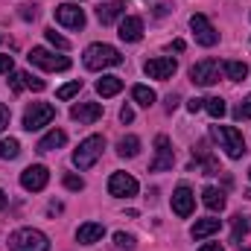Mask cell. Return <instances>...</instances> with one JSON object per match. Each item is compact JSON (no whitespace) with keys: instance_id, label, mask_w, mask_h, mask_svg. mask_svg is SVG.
<instances>
[{"instance_id":"1","label":"cell","mask_w":251,"mask_h":251,"mask_svg":"<svg viewBox=\"0 0 251 251\" xmlns=\"http://www.w3.org/2000/svg\"><path fill=\"white\" fill-rule=\"evenodd\" d=\"M82 62H85L88 70H102V67H117V64H123V56H120V50L111 47V44H91V47L85 50Z\"/></svg>"},{"instance_id":"2","label":"cell","mask_w":251,"mask_h":251,"mask_svg":"<svg viewBox=\"0 0 251 251\" xmlns=\"http://www.w3.org/2000/svg\"><path fill=\"white\" fill-rule=\"evenodd\" d=\"M9 249L12 251H50V240L38 228H18V231L9 234Z\"/></svg>"},{"instance_id":"3","label":"cell","mask_w":251,"mask_h":251,"mask_svg":"<svg viewBox=\"0 0 251 251\" xmlns=\"http://www.w3.org/2000/svg\"><path fill=\"white\" fill-rule=\"evenodd\" d=\"M210 134L219 140V146L225 149L228 158H243V155L249 152V149H246V137H243V131L234 128V126H213Z\"/></svg>"},{"instance_id":"4","label":"cell","mask_w":251,"mask_h":251,"mask_svg":"<svg viewBox=\"0 0 251 251\" xmlns=\"http://www.w3.org/2000/svg\"><path fill=\"white\" fill-rule=\"evenodd\" d=\"M102 149H105V137H102V134H91V137H85V140L79 143V149L73 152V164H76L79 170H91V167L100 161Z\"/></svg>"},{"instance_id":"5","label":"cell","mask_w":251,"mask_h":251,"mask_svg":"<svg viewBox=\"0 0 251 251\" xmlns=\"http://www.w3.org/2000/svg\"><path fill=\"white\" fill-rule=\"evenodd\" d=\"M53 117H56V108H53L50 102H32V105L24 111V128H26V131H38V128H44V126L53 123Z\"/></svg>"},{"instance_id":"6","label":"cell","mask_w":251,"mask_h":251,"mask_svg":"<svg viewBox=\"0 0 251 251\" xmlns=\"http://www.w3.org/2000/svg\"><path fill=\"white\" fill-rule=\"evenodd\" d=\"M219 67H222V64L216 62V59H201V62H196L193 67H190L193 85H201V88L216 85V82H219Z\"/></svg>"},{"instance_id":"7","label":"cell","mask_w":251,"mask_h":251,"mask_svg":"<svg viewBox=\"0 0 251 251\" xmlns=\"http://www.w3.org/2000/svg\"><path fill=\"white\" fill-rule=\"evenodd\" d=\"M26 59H29V64H35V67H41V70H67V67H70V59H67V56H56V53H50L47 47H32Z\"/></svg>"},{"instance_id":"8","label":"cell","mask_w":251,"mask_h":251,"mask_svg":"<svg viewBox=\"0 0 251 251\" xmlns=\"http://www.w3.org/2000/svg\"><path fill=\"white\" fill-rule=\"evenodd\" d=\"M173 164H176V152L170 146V137L167 134H158L155 137V158H152L149 170L152 173H164V170H173Z\"/></svg>"},{"instance_id":"9","label":"cell","mask_w":251,"mask_h":251,"mask_svg":"<svg viewBox=\"0 0 251 251\" xmlns=\"http://www.w3.org/2000/svg\"><path fill=\"white\" fill-rule=\"evenodd\" d=\"M143 70H146V76L149 79H173L176 76V70H178V62L173 59V56H158V59H149V62L143 64Z\"/></svg>"},{"instance_id":"10","label":"cell","mask_w":251,"mask_h":251,"mask_svg":"<svg viewBox=\"0 0 251 251\" xmlns=\"http://www.w3.org/2000/svg\"><path fill=\"white\" fill-rule=\"evenodd\" d=\"M190 29H193V35H196V41H199L201 47H213V44L219 41V32L213 29V24H210L204 15H193V18H190Z\"/></svg>"},{"instance_id":"11","label":"cell","mask_w":251,"mask_h":251,"mask_svg":"<svg viewBox=\"0 0 251 251\" xmlns=\"http://www.w3.org/2000/svg\"><path fill=\"white\" fill-rule=\"evenodd\" d=\"M47 181H50V173H47V167H41V164H32V167H26V170L21 173V187L26 190V193L44 190Z\"/></svg>"},{"instance_id":"12","label":"cell","mask_w":251,"mask_h":251,"mask_svg":"<svg viewBox=\"0 0 251 251\" xmlns=\"http://www.w3.org/2000/svg\"><path fill=\"white\" fill-rule=\"evenodd\" d=\"M137 181L128 176V173H114L111 178H108V193L114 196V199H131V196H137Z\"/></svg>"},{"instance_id":"13","label":"cell","mask_w":251,"mask_h":251,"mask_svg":"<svg viewBox=\"0 0 251 251\" xmlns=\"http://www.w3.org/2000/svg\"><path fill=\"white\" fill-rule=\"evenodd\" d=\"M56 21L67 29H82L85 26V12L76 3H62V6H56Z\"/></svg>"},{"instance_id":"14","label":"cell","mask_w":251,"mask_h":251,"mask_svg":"<svg viewBox=\"0 0 251 251\" xmlns=\"http://www.w3.org/2000/svg\"><path fill=\"white\" fill-rule=\"evenodd\" d=\"M193 207H196V196H193V190L187 184H181V187L173 193V210H176V216L187 219L190 213H193Z\"/></svg>"},{"instance_id":"15","label":"cell","mask_w":251,"mask_h":251,"mask_svg":"<svg viewBox=\"0 0 251 251\" xmlns=\"http://www.w3.org/2000/svg\"><path fill=\"white\" fill-rule=\"evenodd\" d=\"M70 117L76 123H97L102 117V105L100 102H79V105L70 108Z\"/></svg>"},{"instance_id":"16","label":"cell","mask_w":251,"mask_h":251,"mask_svg":"<svg viewBox=\"0 0 251 251\" xmlns=\"http://www.w3.org/2000/svg\"><path fill=\"white\" fill-rule=\"evenodd\" d=\"M123 12H126V0H108V3H100V6H97V18H100L102 26L114 24Z\"/></svg>"},{"instance_id":"17","label":"cell","mask_w":251,"mask_h":251,"mask_svg":"<svg viewBox=\"0 0 251 251\" xmlns=\"http://www.w3.org/2000/svg\"><path fill=\"white\" fill-rule=\"evenodd\" d=\"M123 41H128V44H134V41H140V35H143V21L137 18V15H128V18H123L120 21V32H117Z\"/></svg>"},{"instance_id":"18","label":"cell","mask_w":251,"mask_h":251,"mask_svg":"<svg viewBox=\"0 0 251 251\" xmlns=\"http://www.w3.org/2000/svg\"><path fill=\"white\" fill-rule=\"evenodd\" d=\"M105 237V228L100 225V222H85V225H79V231H76V240L82 243V246H94V243H100Z\"/></svg>"},{"instance_id":"19","label":"cell","mask_w":251,"mask_h":251,"mask_svg":"<svg viewBox=\"0 0 251 251\" xmlns=\"http://www.w3.org/2000/svg\"><path fill=\"white\" fill-rule=\"evenodd\" d=\"M64 143H67V134H64L62 128H53L50 134H44L38 140V152H56V149H62Z\"/></svg>"},{"instance_id":"20","label":"cell","mask_w":251,"mask_h":251,"mask_svg":"<svg viewBox=\"0 0 251 251\" xmlns=\"http://www.w3.org/2000/svg\"><path fill=\"white\" fill-rule=\"evenodd\" d=\"M201 201H204V207L213 210V213L225 210V193H222L219 187H204L201 190Z\"/></svg>"},{"instance_id":"21","label":"cell","mask_w":251,"mask_h":251,"mask_svg":"<svg viewBox=\"0 0 251 251\" xmlns=\"http://www.w3.org/2000/svg\"><path fill=\"white\" fill-rule=\"evenodd\" d=\"M219 228H222V219H199V222L190 228V234H193V240H204V237L216 234Z\"/></svg>"},{"instance_id":"22","label":"cell","mask_w":251,"mask_h":251,"mask_svg":"<svg viewBox=\"0 0 251 251\" xmlns=\"http://www.w3.org/2000/svg\"><path fill=\"white\" fill-rule=\"evenodd\" d=\"M123 91V79L120 76H102L100 82H97V94L100 97H114V94H120Z\"/></svg>"},{"instance_id":"23","label":"cell","mask_w":251,"mask_h":251,"mask_svg":"<svg viewBox=\"0 0 251 251\" xmlns=\"http://www.w3.org/2000/svg\"><path fill=\"white\" fill-rule=\"evenodd\" d=\"M131 97H134V102H137V105H143V108H152V105H155V100H158V97H155V91H152V88H146V85H134V88H131Z\"/></svg>"},{"instance_id":"24","label":"cell","mask_w":251,"mask_h":251,"mask_svg":"<svg viewBox=\"0 0 251 251\" xmlns=\"http://www.w3.org/2000/svg\"><path fill=\"white\" fill-rule=\"evenodd\" d=\"M222 70H225V76H228L231 82H243V79L249 76V64L246 62H225Z\"/></svg>"},{"instance_id":"25","label":"cell","mask_w":251,"mask_h":251,"mask_svg":"<svg viewBox=\"0 0 251 251\" xmlns=\"http://www.w3.org/2000/svg\"><path fill=\"white\" fill-rule=\"evenodd\" d=\"M117 152H120V158H134V155L140 152V137H134V134H126L123 140L117 143Z\"/></svg>"},{"instance_id":"26","label":"cell","mask_w":251,"mask_h":251,"mask_svg":"<svg viewBox=\"0 0 251 251\" xmlns=\"http://www.w3.org/2000/svg\"><path fill=\"white\" fill-rule=\"evenodd\" d=\"M201 108H204L213 120L225 117V100H222V97H207V100H201Z\"/></svg>"},{"instance_id":"27","label":"cell","mask_w":251,"mask_h":251,"mask_svg":"<svg viewBox=\"0 0 251 251\" xmlns=\"http://www.w3.org/2000/svg\"><path fill=\"white\" fill-rule=\"evenodd\" d=\"M18 155H21V143H18L15 137H9V140H0V158L12 161V158H18Z\"/></svg>"},{"instance_id":"28","label":"cell","mask_w":251,"mask_h":251,"mask_svg":"<svg viewBox=\"0 0 251 251\" xmlns=\"http://www.w3.org/2000/svg\"><path fill=\"white\" fill-rule=\"evenodd\" d=\"M82 91V79H73V82H67V85H62L59 91H56V97L59 100H70L73 94H79Z\"/></svg>"},{"instance_id":"29","label":"cell","mask_w":251,"mask_h":251,"mask_svg":"<svg viewBox=\"0 0 251 251\" xmlns=\"http://www.w3.org/2000/svg\"><path fill=\"white\" fill-rule=\"evenodd\" d=\"M234 120H251V97H246V100L234 108Z\"/></svg>"},{"instance_id":"30","label":"cell","mask_w":251,"mask_h":251,"mask_svg":"<svg viewBox=\"0 0 251 251\" xmlns=\"http://www.w3.org/2000/svg\"><path fill=\"white\" fill-rule=\"evenodd\" d=\"M44 35H47V41H50L53 47H59V50H67V47H70V41H67V38H62L56 29H44Z\"/></svg>"},{"instance_id":"31","label":"cell","mask_w":251,"mask_h":251,"mask_svg":"<svg viewBox=\"0 0 251 251\" xmlns=\"http://www.w3.org/2000/svg\"><path fill=\"white\" fill-rule=\"evenodd\" d=\"M24 85H26L29 91H44V88H47L44 79H38V76H32V73H26V70H24Z\"/></svg>"},{"instance_id":"32","label":"cell","mask_w":251,"mask_h":251,"mask_svg":"<svg viewBox=\"0 0 251 251\" xmlns=\"http://www.w3.org/2000/svg\"><path fill=\"white\" fill-rule=\"evenodd\" d=\"M9 88H12L15 94H21V91L26 88V85H24V70H18V73L12 70V73H9Z\"/></svg>"},{"instance_id":"33","label":"cell","mask_w":251,"mask_h":251,"mask_svg":"<svg viewBox=\"0 0 251 251\" xmlns=\"http://www.w3.org/2000/svg\"><path fill=\"white\" fill-rule=\"evenodd\" d=\"M114 246H117L120 251H131V249H134V240H131L128 234L120 231V234H114Z\"/></svg>"},{"instance_id":"34","label":"cell","mask_w":251,"mask_h":251,"mask_svg":"<svg viewBox=\"0 0 251 251\" xmlns=\"http://www.w3.org/2000/svg\"><path fill=\"white\" fill-rule=\"evenodd\" d=\"M246 234H249V222H246V216H237V222H234V240L240 243Z\"/></svg>"},{"instance_id":"35","label":"cell","mask_w":251,"mask_h":251,"mask_svg":"<svg viewBox=\"0 0 251 251\" xmlns=\"http://www.w3.org/2000/svg\"><path fill=\"white\" fill-rule=\"evenodd\" d=\"M64 187L73 190V193H79V190L85 187V181H82L79 176H64Z\"/></svg>"},{"instance_id":"36","label":"cell","mask_w":251,"mask_h":251,"mask_svg":"<svg viewBox=\"0 0 251 251\" xmlns=\"http://www.w3.org/2000/svg\"><path fill=\"white\" fill-rule=\"evenodd\" d=\"M12 70H15V59L6 56V53H0V73H12Z\"/></svg>"},{"instance_id":"37","label":"cell","mask_w":251,"mask_h":251,"mask_svg":"<svg viewBox=\"0 0 251 251\" xmlns=\"http://www.w3.org/2000/svg\"><path fill=\"white\" fill-rule=\"evenodd\" d=\"M21 18H24V21H35V18H38V9H35V6H24V9H21Z\"/></svg>"},{"instance_id":"38","label":"cell","mask_w":251,"mask_h":251,"mask_svg":"<svg viewBox=\"0 0 251 251\" xmlns=\"http://www.w3.org/2000/svg\"><path fill=\"white\" fill-rule=\"evenodd\" d=\"M9 120H12V114H9V108H6V105L0 102V131H3L6 126H9Z\"/></svg>"},{"instance_id":"39","label":"cell","mask_w":251,"mask_h":251,"mask_svg":"<svg viewBox=\"0 0 251 251\" xmlns=\"http://www.w3.org/2000/svg\"><path fill=\"white\" fill-rule=\"evenodd\" d=\"M120 120H123V123H131V120H134V111H131L128 105H126V108H120Z\"/></svg>"},{"instance_id":"40","label":"cell","mask_w":251,"mask_h":251,"mask_svg":"<svg viewBox=\"0 0 251 251\" xmlns=\"http://www.w3.org/2000/svg\"><path fill=\"white\" fill-rule=\"evenodd\" d=\"M187 108L193 111V114H196V111L201 108V100H196V97H193V100H187Z\"/></svg>"},{"instance_id":"41","label":"cell","mask_w":251,"mask_h":251,"mask_svg":"<svg viewBox=\"0 0 251 251\" xmlns=\"http://www.w3.org/2000/svg\"><path fill=\"white\" fill-rule=\"evenodd\" d=\"M176 105H178V97H176V94H170V97H167V111H173Z\"/></svg>"},{"instance_id":"42","label":"cell","mask_w":251,"mask_h":251,"mask_svg":"<svg viewBox=\"0 0 251 251\" xmlns=\"http://www.w3.org/2000/svg\"><path fill=\"white\" fill-rule=\"evenodd\" d=\"M199 251H225V249H222L219 243H207V246H201Z\"/></svg>"},{"instance_id":"43","label":"cell","mask_w":251,"mask_h":251,"mask_svg":"<svg viewBox=\"0 0 251 251\" xmlns=\"http://www.w3.org/2000/svg\"><path fill=\"white\" fill-rule=\"evenodd\" d=\"M184 47H187V44H184V41H181V38H176V41H173V50H176V53H181V50H184Z\"/></svg>"},{"instance_id":"44","label":"cell","mask_w":251,"mask_h":251,"mask_svg":"<svg viewBox=\"0 0 251 251\" xmlns=\"http://www.w3.org/2000/svg\"><path fill=\"white\" fill-rule=\"evenodd\" d=\"M3 207H6V193L0 190V210H3Z\"/></svg>"},{"instance_id":"45","label":"cell","mask_w":251,"mask_h":251,"mask_svg":"<svg viewBox=\"0 0 251 251\" xmlns=\"http://www.w3.org/2000/svg\"><path fill=\"white\" fill-rule=\"evenodd\" d=\"M246 196H249V199H251V190H249V193H246Z\"/></svg>"},{"instance_id":"46","label":"cell","mask_w":251,"mask_h":251,"mask_svg":"<svg viewBox=\"0 0 251 251\" xmlns=\"http://www.w3.org/2000/svg\"><path fill=\"white\" fill-rule=\"evenodd\" d=\"M240 251H251V249H240Z\"/></svg>"},{"instance_id":"47","label":"cell","mask_w":251,"mask_h":251,"mask_svg":"<svg viewBox=\"0 0 251 251\" xmlns=\"http://www.w3.org/2000/svg\"><path fill=\"white\" fill-rule=\"evenodd\" d=\"M249 178H251V170H249Z\"/></svg>"},{"instance_id":"48","label":"cell","mask_w":251,"mask_h":251,"mask_svg":"<svg viewBox=\"0 0 251 251\" xmlns=\"http://www.w3.org/2000/svg\"><path fill=\"white\" fill-rule=\"evenodd\" d=\"M0 41H3V35H0Z\"/></svg>"}]
</instances>
